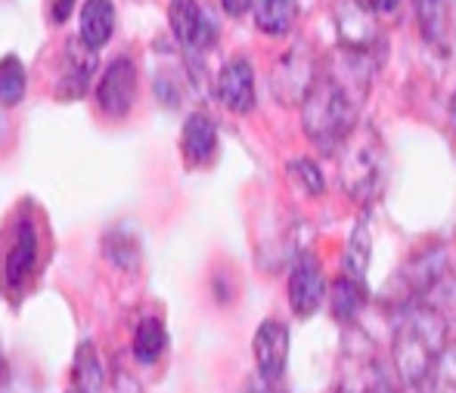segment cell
I'll use <instances>...</instances> for the list:
<instances>
[{
	"label": "cell",
	"instance_id": "obj_1",
	"mask_svg": "<svg viewBox=\"0 0 456 393\" xmlns=\"http://www.w3.org/2000/svg\"><path fill=\"white\" fill-rule=\"evenodd\" d=\"M447 325L444 313L432 304H407L397 316L395 334H391V365L403 388H416L426 369L435 363L447 347Z\"/></svg>",
	"mask_w": 456,
	"mask_h": 393
},
{
	"label": "cell",
	"instance_id": "obj_2",
	"mask_svg": "<svg viewBox=\"0 0 456 393\" xmlns=\"http://www.w3.org/2000/svg\"><path fill=\"white\" fill-rule=\"evenodd\" d=\"M336 167L345 196L363 208L372 205L382 196L385 177H388V152H385L382 133L372 124L357 121L348 137L336 146Z\"/></svg>",
	"mask_w": 456,
	"mask_h": 393
},
{
	"label": "cell",
	"instance_id": "obj_3",
	"mask_svg": "<svg viewBox=\"0 0 456 393\" xmlns=\"http://www.w3.org/2000/svg\"><path fill=\"white\" fill-rule=\"evenodd\" d=\"M382 363L366 334L351 328L345 334L342 359H338V393H379L385 388Z\"/></svg>",
	"mask_w": 456,
	"mask_h": 393
},
{
	"label": "cell",
	"instance_id": "obj_4",
	"mask_svg": "<svg viewBox=\"0 0 456 393\" xmlns=\"http://www.w3.org/2000/svg\"><path fill=\"white\" fill-rule=\"evenodd\" d=\"M317 60H314L307 44H295L292 50L276 60L271 72V90L282 106H301V100L307 96L311 84L317 81Z\"/></svg>",
	"mask_w": 456,
	"mask_h": 393
},
{
	"label": "cell",
	"instance_id": "obj_5",
	"mask_svg": "<svg viewBox=\"0 0 456 393\" xmlns=\"http://www.w3.org/2000/svg\"><path fill=\"white\" fill-rule=\"evenodd\" d=\"M447 276V248L444 245H432V248H422L419 254H413L397 273V285L403 294V307L419 304L422 298L435 292L441 285V279Z\"/></svg>",
	"mask_w": 456,
	"mask_h": 393
},
{
	"label": "cell",
	"instance_id": "obj_6",
	"mask_svg": "<svg viewBox=\"0 0 456 393\" xmlns=\"http://www.w3.org/2000/svg\"><path fill=\"white\" fill-rule=\"evenodd\" d=\"M137 100V66L127 56L112 60L96 81V106L106 118H125Z\"/></svg>",
	"mask_w": 456,
	"mask_h": 393
},
{
	"label": "cell",
	"instance_id": "obj_7",
	"mask_svg": "<svg viewBox=\"0 0 456 393\" xmlns=\"http://www.w3.org/2000/svg\"><path fill=\"white\" fill-rule=\"evenodd\" d=\"M168 22H171L175 37L190 53H205V50L215 47L217 25H215V19L205 12V6H199V0H171Z\"/></svg>",
	"mask_w": 456,
	"mask_h": 393
},
{
	"label": "cell",
	"instance_id": "obj_8",
	"mask_svg": "<svg viewBox=\"0 0 456 393\" xmlns=\"http://www.w3.org/2000/svg\"><path fill=\"white\" fill-rule=\"evenodd\" d=\"M326 298V279H323V267L314 254H301L295 257L292 269H289V307L295 316L307 319L320 310Z\"/></svg>",
	"mask_w": 456,
	"mask_h": 393
},
{
	"label": "cell",
	"instance_id": "obj_9",
	"mask_svg": "<svg viewBox=\"0 0 456 393\" xmlns=\"http://www.w3.org/2000/svg\"><path fill=\"white\" fill-rule=\"evenodd\" d=\"M289 328L280 319H265L255 332L252 350H255V365H258V375L267 381H280L286 375L289 363Z\"/></svg>",
	"mask_w": 456,
	"mask_h": 393
},
{
	"label": "cell",
	"instance_id": "obj_10",
	"mask_svg": "<svg viewBox=\"0 0 456 393\" xmlns=\"http://www.w3.org/2000/svg\"><path fill=\"white\" fill-rule=\"evenodd\" d=\"M336 28H338V44L348 50L372 53V44L379 41L376 12L370 10L366 0H342L336 6Z\"/></svg>",
	"mask_w": 456,
	"mask_h": 393
},
{
	"label": "cell",
	"instance_id": "obj_11",
	"mask_svg": "<svg viewBox=\"0 0 456 393\" xmlns=\"http://www.w3.org/2000/svg\"><path fill=\"white\" fill-rule=\"evenodd\" d=\"M217 100L224 102V108H230L233 115H248L255 108V68L248 60L236 56V60L224 62V68L217 72Z\"/></svg>",
	"mask_w": 456,
	"mask_h": 393
},
{
	"label": "cell",
	"instance_id": "obj_12",
	"mask_svg": "<svg viewBox=\"0 0 456 393\" xmlns=\"http://www.w3.org/2000/svg\"><path fill=\"white\" fill-rule=\"evenodd\" d=\"M96 50L87 44H81L78 37L66 44V56H62V78H60V93L62 96H81L87 90V84L94 78L96 68Z\"/></svg>",
	"mask_w": 456,
	"mask_h": 393
},
{
	"label": "cell",
	"instance_id": "obj_13",
	"mask_svg": "<svg viewBox=\"0 0 456 393\" xmlns=\"http://www.w3.org/2000/svg\"><path fill=\"white\" fill-rule=\"evenodd\" d=\"M37 261V236L31 223H19L16 236L10 242V251L4 257V276H6V285H22L25 279L31 276Z\"/></svg>",
	"mask_w": 456,
	"mask_h": 393
},
{
	"label": "cell",
	"instance_id": "obj_14",
	"mask_svg": "<svg viewBox=\"0 0 456 393\" xmlns=\"http://www.w3.org/2000/svg\"><path fill=\"white\" fill-rule=\"evenodd\" d=\"M181 149L186 161H190L192 167L199 164H208L211 158H215L217 152V127L215 121L208 118V115L196 112L186 118L183 124V133H181Z\"/></svg>",
	"mask_w": 456,
	"mask_h": 393
},
{
	"label": "cell",
	"instance_id": "obj_15",
	"mask_svg": "<svg viewBox=\"0 0 456 393\" xmlns=\"http://www.w3.org/2000/svg\"><path fill=\"white\" fill-rule=\"evenodd\" d=\"M416 22L422 28V37L435 50H447L453 41V12L451 0H416Z\"/></svg>",
	"mask_w": 456,
	"mask_h": 393
},
{
	"label": "cell",
	"instance_id": "obj_16",
	"mask_svg": "<svg viewBox=\"0 0 456 393\" xmlns=\"http://www.w3.org/2000/svg\"><path fill=\"white\" fill-rule=\"evenodd\" d=\"M115 35V6L112 0H85L81 6L78 41L91 50H102Z\"/></svg>",
	"mask_w": 456,
	"mask_h": 393
},
{
	"label": "cell",
	"instance_id": "obj_17",
	"mask_svg": "<svg viewBox=\"0 0 456 393\" xmlns=\"http://www.w3.org/2000/svg\"><path fill=\"white\" fill-rule=\"evenodd\" d=\"M255 25L271 37H282L298 22V4L295 0H252Z\"/></svg>",
	"mask_w": 456,
	"mask_h": 393
},
{
	"label": "cell",
	"instance_id": "obj_18",
	"mask_svg": "<svg viewBox=\"0 0 456 393\" xmlns=\"http://www.w3.org/2000/svg\"><path fill=\"white\" fill-rule=\"evenodd\" d=\"M370 261H372V229H370V217H361L351 229L348 248H345V276L357 282H366L370 273Z\"/></svg>",
	"mask_w": 456,
	"mask_h": 393
},
{
	"label": "cell",
	"instance_id": "obj_19",
	"mask_svg": "<svg viewBox=\"0 0 456 393\" xmlns=\"http://www.w3.org/2000/svg\"><path fill=\"white\" fill-rule=\"evenodd\" d=\"M330 307H332V316L338 322H354L357 313L366 307V282H357L351 276H338L330 288Z\"/></svg>",
	"mask_w": 456,
	"mask_h": 393
},
{
	"label": "cell",
	"instance_id": "obj_20",
	"mask_svg": "<svg viewBox=\"0 0 456 393\" xmlns=\"http://www.w3.org/2000/svg\"><path fill=\"white\" fill-rule=\"evenodd\" d=\"M416 393H456V344L447 341L444 350L435 357V363L426 369L419 384L413 388Z\"/></svg>",
	"mask_w": 456,
	"mask_h": 393
},
{
	"label": "cell",
	"instance_id": "obj_21",
	"mask_svg": "<svg viewBox=\"0 0 456 393\" xmlns=\"http://www.w3.org/2000/svg\"><path fill=\"white\" fill-rule=\"evenodd\" d=\"M131 350H134V359L140 365H152L165 357L168 350V332L159 319H143L134 332V341H131Z\"/></svg>",
	"mask_w": 456,
	"mask_h": 393
},
{
	"label": "cell",
	"instance_id": "obj_22",
	"mask_svg": "<svg viewBox=\"0 0 456 393\" xmlns=\"http://www.w3.org/2000/svg\"><path fill=\"white\" fill-rule=\"evenodd\" d=\"M75 384L85 393H100L106 388V372H102V363L91 341H85L75 353Z\"/></svg>",
	"mask_w": 456,
	"mask_h": 393
},
{
	"label": "cell",
	"instance_id": "obj_23",
	"mask_svg": "<svg viewBox=\"0 0 456 393\" xmlns=\"http://www.w3.org/2000/svg\"><path fill=\"white\" fill-rule=\"evenodd\" d=\"M28 87V75L19 56H4L0 60V102L4 106H19Z\"/></svg>",
	"mask_w": 456,
	"mask_h": 393
},
{
	"label": "cell",
	"instance_id": "obj_24",
	"mask_svg": "<svg viewBox=\"0 0 456 393\" xmlns=\"http://www.w3.org/2000/svg\"><path fill=\"white\" fill-rule=\"evenodd\" d=\"M286 171L292 173L295 183H301V189H305L307 196H323L326 180H323V173H320V167L314 164L311 158H295V161H289Z\"/></svg>",
	"mask_w": 456,
	"mask_h": 393
},
{
	"label": "cell",
	"instance_id": "obj_25",
	"mask_svg": "<svg viewBox=\"0 0 456 393\" xmlns=\"http://www.w3.org/2000/svg\"><path fill=\"white\" fill-rule=\"evenodd\" d=\"M246 393H282V390H280V381H267V378L258 375L246 384Z\"/></svg>",
	"mask_w": 456,
	"mask_h": 393
},
{
	"label": "cell",
	"instance_id": "obj_26",
	"mask_svg": "<svg viewBox=\"0 0 456 393\" xmlns=\"http://www.w3.org/2000/svg\"><path fill=\"white\" fill-rule=\"evenodd\" d=\"M221 6H224V12L227 16H246L248 10H252V0H221Z\"/></svg>",
	"mask_w": 456,
	"mask_h": 393
},
{
	"label": "cell",
	"instance_id": "obj_27",
	"mask_svg": "<svg viewBox=\"0 0 456 393\" xmlns=\"http://www.w3.org/2000/svg\"><path fill=\"white\" fill-rule=\"evenodd\" d=\"M75 10V0H53V22H66Z\"/></svg>",
	"mask_w": 456,
	"mask_h": 393
},
{
	"label": "cell",
	"instance_id": "obj_28",
	"mask_svg": "<svg viewBox=\"0 0 456 393\" xmlns=\"http://www.w3.org/2000/svg\"><path fill=\"white\" fill-rule=\"evenodd\" d=\"M109 393H140V388H137V381H134V378L121 375V378H115V384H112V390H109Z\"/></svg>",
	"mask_w": 456,
	"mask_h": 393
},
{
	"label": "cell",
	"instance_id": "obj_29",
	"mask_svg": "<svg viewBox=\"0 0 456 393\" xmlns=\"http://www.w3.org/2000/svg\"><path fill=\"white\" fill-rule=\"evenodd\" d=\"M370 4L372 12H379V16H385V12H395L397 6H401V0H366Z\"/></svg>",
	"mask_w": 456,
	"mask_h": 393
},
{
	"label": "cell",
	"instance_id": "obj_30",
	"mask_svg": "<svg viewBox=\"0 0 456 393\" xmlns=\"http://www.w3.org/2000/svg\"><path fill=\"white\" fill-rule=\"evenodd\" d=\"M451 131H453V137H456V96H453V102H451Z\"/></svg>",
	"mask_w": 456,
	"mask_h": 393
},
{
	"label": "cell",
	"instance_id": "obj_31",
	"mask_svg": "<svg viewBox=\"0 0 456 393\" xmlns=\"http://www.w3.org/2000/svg\"><path fill=\"white\" fill-rule=\"evenodd\" d=\"M379 393H401V390H395V388H391V384H385V388L379 390Z\"/></svg>",
	"mask_w": 456,
	"mask_h": 393
},
{
	"label": "cell",
	"instance_id": "obj_32",
	"mask_svg": "<svg viewBox=\"0 0 456 393\" xmlns=\"http://www.w3.org/2000/svg\"><path fill=\"white\" fill-rule=\"evenodd\" d=\"M69 393H85V390H78V388H75V390H69Z\"/></svg>",
	"mask_w": 456,
	"mask_h": 393
}]
</instances>
